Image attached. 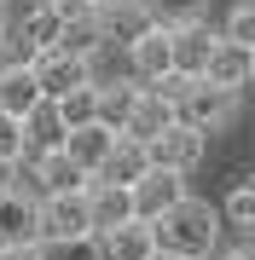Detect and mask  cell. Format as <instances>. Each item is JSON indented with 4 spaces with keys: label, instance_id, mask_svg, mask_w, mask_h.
I'll return each mask as SVG.
<instances>
[{
    "label": "cell",
    "instance_id": "cell-7",
    "mask_svg": "<svg viewBox=\"0 0 255 260\" xmlns=\"http://www.w3.org/2000/svg\"><path fill=\"white\" fill-rule=\"evenodd\" d=\"M29 64H35V81H41V93H47V99H64L70 87L93 81V64H87V58H76V52H64V47L35 52Z\"/></svg>",
    "mask_w": 255,
    "mask_h": 260
},
{
    "label": "cell",
    "instance_id": "cell-25",
    "mask_svg": "<svg viewBox=\"0 0 255 260\" xmlns=\"http://www.w3.org/2000/svg\"><path fill=\"white\" fill-rule=\"evenodd\" d=\"M23 156V116L0 110V162H18Z\"/></svg>",
    "mask_w": 255,
    "mask_h": 260
},
{
    "label": "cell",
    "instance_id": "cell-2",
    "mask_svg": "<svg viewBox=\"0 0 255 260\" xmlns=\"http://www.w3.org/2000/svg\"><path fill=\"white\" fill-rule=\"evenodd\" d=\"M174 116L191 121V127H203V133H215V127H226L238 116V93L220 87V81H209V75H186V87L174 99Z\"/></svg>",
    "mask_w": 255,
    "mask_h": 260
},
{
    "label": "cell",
    "instance_id": "cell-32",
    "mask_svg": "<svg viewBox=\"0 0 255 260\" xmlns=\"http://www.w3.org/2000/svg\"><path fill=\"white\" fill-rule=\"evenodd\" d=\"M249 179H255V174H249Z\"/></svg>",
    "mask_w": 255,
    "mask_h": 260
},
{
    "label": "cell",
    "instance_id": "cell-12",
    "mask_svg": "<svg viewBox=\"0 0 255 260\" xmlns=\"http://www.w3.org/2000/svg\"><path fill=\"white\" fill-rule=\"evenodd\" d=\"M209 81H220V87H232V93H244L249 87V75H255V47H244V41H226L220 35L215 41V58H209Z\"/></svg>",
    "mask_w": 255,
    "mask_h": 260
},
{
    "label": "cell",
    "instance_id": "cell-16",
    "mask_svg": "<svg viewBox=\"0 0 255 260\" xmlns=\"http://www.w3.org/2000/svg\"><path fill=\"white\" fill-rule=\"evenodd\" d=\"M145 168H151V145L122 133V139H116V150L104 156V168H99L93 179H110V185H128V191H133V179H139Z\"/></svg>",
    "mask_w": 255,
    "mask_h": 260
},
{
    "label": "cell",
    "instance_id": "cell-4",
    "mask_svg": "<svg viewBox=\"0 0 255 260\" xmlns=\"http://www.w3.org/2000/svg\"><path fill=\"white\" fill-rule=\"evenodd\" d=\"M203 150H209V133L174 116L168 127L151 139V162H157V168H174V174H191V168L203 162Z\"/></svg>",
    "mask_w": 255,
    "mask_h": 260
},
{
    "label": "cell",
    "instance_id": "cell-5",
    "mask_svg": "<svg viewBox=\"0 0 255 260\" xmlns=\"http://www.w3.org/2000/svg\"><path fill=\"white\" fill-rule=\"evenodd\" d=\"M93 214H87V191H52L41 197V243L47 237H87Z\"/></svg>",
    "mask_w": 255,
    "mask_h": 260
},
{
    "label": "cell",
    "instance_id": "cell-6",
    "mask_svg": "<svg viewBox=\"0 0 255 260\" xmlns=\"http://www.w3.org/2000/svg\"><path fill=\"white\" fill-rule=\"evenodd\" d=\"M180 197H186V174H174V168H145L139 179H133V214L139 220H157V214H168Z\"/></svg>",
    "mask_w": 255,
    "mask_h": 260
},
{
    "label": "cell",
    "instance_id": "cell-23",
    "mask_svg": "<svg viewBox=\"0 0 255 260\" xmlns=\"http://www.w3.org/2000/svg\"><path fill=\"white\" fill-rule=\"evenodd\" d=\"M41 260H99V243H93V232L87 237H47Z\"/></svg>",
    "mask_w": 255,
    "mask_h": 260
},
{
    "label": "cell",
    "instance_id": "cell-22",
    "mask_svg": "<svg viewBox=\"0 0 255 260\" xmlns=\"http://www.w3.org/2000/svg\"><path fill=\"white\" fill-rule=\"evenodd\" d=\"M58 116H64V127H87V121H99V81H81L70 87L64 99H52Z\"/></svg>",
    "mask_w": 255,
    "mask_h": 260
},
{
    "label": "cell",
    "instance_id": "cell-18",
    "mask_svg": "<svg viewBox=\"0 0 255 260\" xmlns=\"http://www.w3.org/2000/svg\"><path fill=\"white\" fill-rule=\"evenodd\" d=\"M41 99H47V93H41V81H35V64H6V70H0V110L29 116Z\"/></svg>",
    "mask_w": 255,
    "mask_h": 260
},
{
    "label": "cell",
    "instance_id": "cell-14",
    "mask_svg": "<svg viewBox=\"0 0 255 260\" xmlns=\"http://www.w3.org/2000/svg\"><path fill=\"white\" fill-rule=\"evenodd\" d=\"M87 214H93V232L122 225V220H139V214H133V191L110 185V179H93V185H87Z\"/></svg>",
    "mask_w": 255,
    "mask_h": 260
},
{
    "label": "cell",
    "instance_id": "cell-9",
    "mask_svg": "<svg viewBox=\"0 0 255 260\" xmlns=\"http://www.w3.org/2000/svg\"><path fill=\"white\" fill-rule=\"evenodd\" d=\"M12 35H18V47L35 58V52H47L58 47V35H64V12L52 6V0H35V6L23 12V18H12Z\"/></svg>",
    "mask_w": 255,
    "mask_h": 260
},
{
    "label": "cell",
    "instance_id": "cell-15",
    "mask_svg": "<svg viewBox=\"0 0 255 260\" xmlns=\"http://www.w3.org/2000/svg\"><path fill=\"white\" fill-rule=\"evenodd\" d=\"M215 41H220V29H209V23L174 29V70L180 75H203L209 58H215Z\"/></svg>",
    "mask_w": 255,
    "mask_h": 260
},
{
    "label": "cell",
    "instance_id": "cell-13",
    "mask_svg": "<svg viewBox=\"0 0 255 260\" xmlns=\"http://www.w3.org/2000/svg\"><path fill=\"white\" fill-rule=\"evenodd\" d=\"M168 121H174V99L139 81V104H133V116H128V127H122V133H128V139H145V145H151L157 133L168 127Z\"/></svg>",
    "mask_w": 255,
    "mask_h": 260
},
{
    "label": "cell",
    "instance_id": "cell-1",
    "mask_svg": "<svg viewBox=\"0 0 255 260\" xmlns=\"http://www.w3.org/2000/svg\"><path fill=\"white\" fill-rule=\"evenodd\" d=\"M151 237H157V249H162V254L209 260V254H215V243H220V208L186 191L168 214H157V220H151Z\"/></svg>",
    "mask_w": 255,
    "mask_h": 260
},
{
    "label": "cell",
    "instance_id": "cell-10",
    "mask_svg": "<svg viewBox=\"0 0 255 260\" xmlns=\"http://www.w3.org/2000/svg\"><path fill=\"white\" fill-rule=\"evenodd\" d=\"M64 139H70V127H64V116H58V104H52V99H41L35 110L23 116V156H29V162H41L47 150H58Z\"/></svg>",
    "mask_w": 255,
    "mask_h": 260
},
{
    "label": "cell",
    "instance_id": "cell-26",
    "mask_svg": "<svg viewBox=\"0 0 255 260\" xmlns=\"http://www.w3.org/2000/svg\"><path fill=\"white\" fill-rule=\"evenodd\" d=\"M0 260H41V243H12V249H0Z\"/></svg>",
    "mask_w": 255,
    "mask_h": 260
},
{
    "label": "cell",
    "instance_id": "cell-21",
    "mask_svg": "<svg viewBox=\"0 0 255 260\" xmlns=\"http://www.w3.org/2000/svg\"><path fill=\"white\" fill-rule=\"evenodd\" d=\"M145 18L162 29H191V23H209V0H145Z\"/></svg>",
    "mask_w": 255,
    "mask_h": 260
},
{
    "label": "cell",
    "instance_id": "cell-11",
    "mask_svg": "<svg viewBox=\"0 0 255 260\" xmlns=\"http://www.w3.org/2000/svg\"><path fill=\"white\" fill-rule=\"evenodd\" d=\"M87 185H93V174H87L64 145L47 150V156L35 162V191H41V197H52V191H87Z\"/></svg>",
    "mask_w": 255,
    "mask_h": 260
},
{
    "label": "cell",
    "instance_id": "cell-30",
    "mask_svg": "<svg viewBox=\"0 0 255 260\" xmlns=\"http://www.w3.org/2000/svg\"><path fill=\"white\" fill-rule=\"evenodd\" d=\"M99 12H122V6H145V0H93Z\"/></svg>",
    "mask_w": 255,
    "mask_h": 260
},
{
    "label": "cell",
    "instance_id": "cell-31",
    "mask_svg": "<svg viewBox=\"0 0 255 260\" xmlns=\"http://www.w3.org/2000/svg\"><path fill=\"white\" fill-rule=\"evenodd\" d=\"M151 260H186V254H162V249H157V254H151Z\"/></svg>",
    "mask_w": 255,
    "mask_h": 260
},
{
    "label": "cell",
    "instance_id": "cell-8",
    "mask_svg": "<svg viewBox=\"0 0 255 260\" xmlns=\"http://www.w3.org/2000/svg\"><path fill=\"white\" fill-rule=\"evenodd\" d=\"M93 243H99V260H151V254H157L151 220H122V225H104V232H93Z\"/></svg>",
    "mask_w": 255,
    "mask_h": 260
},
{
    "label": "cell",
    "instance_id": "cell-20",
    "mask_svg": "<svg viewBox=\"0 0 255 260\" xmlns=\"http://www.w3.org/2000/svg\"><path fill=\"white\" fill-rule=\"evenodd\" d=\"M220 225H232L244 243H255V179L226 191V203H220Z\"/></svg>",
    "mask_w": 255,
    "mask_h": 260
},
{
    "label": "cell",
    "instance_id": "cell-19",
    "mask_svg": "<svg viewBox=\"0 0 255 260\" xmlns=\"http://www.w3.org/2000/svg\"><path fill=\"white\" fill-rule=\"evenodd\" d=\"M133 104H139V81H99V121L104 127H116L122 133L128 127V116H133Z\"/></svg>",
    "mask_w": 255,
    "mask_h": 260
},
{
    "label": "cell",
    "instance_id": "cell-17",
    "mask_svg": "<svg viewBox=\"0 0 255 260\" xmlns=\"http://www.w3.org/2000/svg\"><path fill=\"white\" fill-rule=\"evenodd\" d=\"M116 139H122L116 127H104V121H87V127H70L64 150H70V156L87 168V174H99V168H104V156L116 150Z\"/></svg>",
    "mask_w": 255,
    "mask_h": 260
},
{
    "label": "cell",
    "instance_id": "cell-24",
    "mask_svg": "<svg viewBox=\"0 0 255 260\" xmlns=\"http://www.w3.org/2000/svg\"><path fill=\"white\" fill-rule=\"evenodd\" d=\"M220 35L255 47V0H232V12H226V23H220Z\"/></svg>",
    "mask_w": 255,
    "mask_h": 260
},
{
    "label": "cell",
    "instance_id": "cell-3",
    "mask_svg": "<svg viewBox=\"0 0 255 260\" xmlns=\"http://www.w3.org/2000/svg\"><path fill=\"white\" fill-rule=\"evenodd\" d=\"M128 70H133V81H162V75H174V29H162V23H145L139 35L128 41Z\"/></svg>",
    "mask_w": 255,
    "mask_h": 260
},
{
    "label": "cell",
    "instance_id": "cell-28",
    "mask_svg": "<svg viewBox=\"0 0 255 260\" xmlns=\"http://www.w3.org/2000/svg\"><path fill=\"white\" fill-rule=\"evenodd\" d=\"M220 260H255V243H244V237H238V249H226Z\"/></svg>",
    "mask_w": 255,
    "mask_h": 260
},
{
    "label": "cell",
    "instance_id": "cell-29",
    "mask_svg": "<svg viewBox=\"0 0 255 260\" xmlns=\"http://www.w3.org/2000/svg\"><path fill=\"white\" fill-rule=\"evenodd\" d=\"M12 18H18V12H12V0H0V41L12 35Z\"/></svg>",
    "mask_w": 255,
    "mask_h": 260
},
{
    "label": "cell",
    "instance_id": "cell-27",
    "mask_svg": "<svg viewBox=\"0 0 255 260\" xmlns=\"http://www.w3.org/2000/svg\"><path fill=\"white\" fill-rule=\"evenodd\" d=\"M58 12H64V18H81V12H93V0H52Z\"/></svg>",
    "mask_w": 255,
    "mask_h": 260
}]
</instances>
